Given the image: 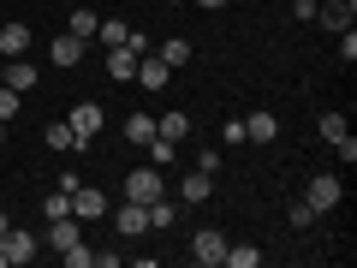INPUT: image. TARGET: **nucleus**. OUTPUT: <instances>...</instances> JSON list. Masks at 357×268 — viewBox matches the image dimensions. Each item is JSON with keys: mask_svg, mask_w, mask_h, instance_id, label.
I'll return each mask as SVG.
<instances>
[{"mask_svg": "<svg viewBox=\"0 0 357 268\" xmlns=\"http://www.w3.org/2000/svg\"><path fill=\"white\" fill-rule=\"evenodd\" d=\"M36 251H42L36 232H18V227L0 232V268H24V262H36Z\"/></svg>", "mask_w": 357, "mask_h": 268, "instance_id": "obj_1", "label": "nucleus"}, {"mask_svg": "<svg viewBox=\"0 0 357 268\" xmlns=\"http://www.w3.org/2000/svg\"><path fill=\"white\" fill-rule=\"evenodd\" d=\"M304 203L316 209V215H328V209H340L345 203V185L333 173H310V185H304Z\"/></svg>", "mask_w": 357, "mask_h": 268, "instance_id": "obj_2", "label": "nucleus"}, {"mask_svg": "<svg viewBox=\"0 0 357 268\" xmlns=\"http://www.w3.org/2000/svg\"><path fill=\"white\" fill-rule=\"evenodd\" d=\"M220 256H227V232L203 227V232L191 239V262H197V268H220Z\"/></svg>", "mask_w": 357, "mask_h": 268, "instance_id": "obj_3", "label": "nucleus"}, {"mask_svg": "<svg viewBox=\"0 0 357 268\" xmlns=\"http://www.w3.org/2000/svg\"><path fill=\"white\" fill-rule=\"evenodd\" d=\"M126 197L131 203H155V197H161V167H131L126 173Z\"/></svg>", "mask_w": 357, "mask_h": 268, "instance_id": "obj_4", "label": "nucleus"}, {"mask_svg": "<svg viewBox=\"0 0 357 268\" xmlns=\"http://www.w3.org/2000/svg\"><path fill=\"white\" fill-rule=\"evenodd\" d=\"M280 137V119L268 114V107H250V119H244V143H274Z\"/></svg>", "mask_w": 357, "mask_h": 268, "instance_id": "obj_5", "label": "nucleus"}, {"mask_svg": "<svg viewBox=\"0 0 357 268\" xmlns=\"http://www.w3.org/2000/svg\"><path fill=\"white\" fill-rule=\"evenodd\" d=\"M114 227L126 232V239H137V232H149V209H143V203H131V197H126V203L114 209Z\"/></svg>", "mask_w": 357, "mask_h": 268, "instance_id": "obj_6", "label": "nucleus"}, {"mask_svg": "<svg viewBox=\"0 0 357 268\" xmlns=\"http://www.w3.org/2000/svg\"><path fill=\"white\" fill-rule=\"evenodd\" d=\"M66 126H72L77 137L89 143V137H96V131H102V107H96V102H77L72 114H66Z\"/></svg>", "mask_w": 357, "mask_h": 268, "instance_id": "obj_7", "label": "nucleus"}, {"mask_svg": "<svg viewBox=\"0 0 357 268\" xmlns=\"http://www.w3.org/2000/svg\"><path fill=\"white\" fill-rule=\"evenodd\" d=\"M0 77H6V84H13L18 96H24V89H36V77H42V72L24 60V54H18V60H0Z\"/></svg>", "mask_w": 357, "mask_h": 268, "instance_id": "obj_8", "label": "nucleus"}, {"mask_svg": "<svg viewBox=\"0 0 357 268\" xmlns=\"http://www.w3.org/2000/svg\"><path fill=\"white\" fill-rule=\"evenodd\" d=\"M18 54H30V24H0V60H18Z\"/></svg>", "mask_w": 357, "mask_h": 268, "instance_id": "obj_9", "label": "nucleus"}, {"mask_svg": "<svg viewBox=\"0 0 357 268\" xmlns=\"http://www.w3.org/2000/svg\"><path fill=\"white\" fill-rule=\"evenodd\" d=\"M72 215H77V221H96V215H107V197L96 191V185H77V191H72Z\"/></svg>", "mask_w": 357, "mask_h": 268, "instance_id": "obj_10", "label": "nucleus"}, {"mask_svg": "<svg viewBox=\"0 0 357 268\" xmlns=\"http://www.w3.org/2000/svg\"><path fill=\"white\" fill-rule=\"evenodd\" d=\"M77 239H84V221H77V215L48 221V251H66V244H77Z\"/></svg>", "mask_w": 357, "mask_h": 268, "instance_id": "obj_11", "label": "nucleus"}, {"mask_svg": "<svg viewBox=\"0 0 357 268\" xmlns=\"http://www.w3.org/2000/svg\"><path fill=\"white\" fill-rule=\"evenodd\" d=\"M208 197H215V173H203V167H197V173H185L178 203H208Z\"/></svg>", "mask_w": 357, "mask_h": 268, "instance_id": "obj_12", "label": "nucleus"}, {"mask_svg": "<svg viewBox=\"0 0 357 268\" xmlns=\"http://www.w3.org/2000/svg\"><path fill=\"white\" fill-rule=\"evenodd\" d=\"M137 60H143V54L131 48V42H119V48H107V77H131V72H137Z\"/></svg>", "mask_w": 357, "mask_h": 268, "instance_id": "obj_13", "label": "nucleus"}, {"mask_svg": "<svg viewBox=\"0 0 357 268\" xmlns=\"http://www.w3.org/2000/svg\"><path fill=\"white\" fill-rule=\"evenodd\" d=\"M42 137H48V149H60V155H72V149H84V137H77V131L66 126V119H48V131H42Z\"/></svg>", "mask_w": 357, "mask_h": 268, "instance_id": "obj_14", "label": "nucleus"}, {"mask_svg": "<svg viewBox=\"0 0 357 268\" xmlns=\"http://www.w3.org/2000/svg\"><path fill=\"white\" fill-rule=\"evenodd\" d=\"M48 54H54V66H77V60H84V36H72V30H60Z\"/></svg>", "mask_w": 357, "mask_h": 268, "instance_id": "obj_15", "label": "nucleus"}, {"mask_svg": "<svg viewBox=\"0 0 357 268\" xmlns=\"http://www.w3.org/2000/svg\"><path fill=\"white\" fill-rule=\"evenodd\" d=\"M155 60H161V66H167V72H178V66L191 60V42H185V36H167V42H161V48H155Z\"/></svg>", "mask_w": 357, "mask_h": 268, "instance_id": "obj_16", "label": "nucleus"}, {"mask_svg": "<svg viewBox=\"0 0 357 268\" xmlns=\"http://www.w3.org/2000/svg\"><path fill=\"white\" fill-rule=\"evenodd\" d=\"M316 18L328 30H351V18H357V6H345V0H328V6H316Z\"/></svg>", "mask_w": 357, "mask_h": 268, "instance_id": "obj_17", "label": "nucleus"}, {"mask_svg": "<svg viewBox=\"0 0 357 268\" xmlns=\"http://www.w3.org/2000/svg\"><path fill=\"white\" fill-rule=\"evenodd\" d=\"M131 77H137L143 89H155V96H161V89H167V77H173V72H167L161 60H137V72H131Z\"/></svg>", "mask_w": 357, "mask_h": 268, "instance_id": "obj_18", "label": "nucleus"}, {"mask_svg": "<svg viewBox=\"0 0 357 268\" xmlns=\"http://www.w3.org/2000/svg\"><path fill=\"white\" fill-rule=\"evenodd\" d=\"M185 131H191V119L178 114V107H173V114H161V119H155V137H167V143H178Z\"/></svg>", "mask_w": 357, "mask_h": 268, "instance_id": "obj_19", "label": "nucleus"}, {"mask_svg": "<svg viewBox=\"0 0 357 268\" xmlns=\"http://www.w3.org/2000/svg\"><path fill=\"white\" fill-rule=\"evenodd\" d=\"M143 209H149V227H155V232H161V227H173V221H178V203H167V191L155 197V203H143Z\"/></svg>", "mask_w": 357, "mask_h": 268, "instance_id": "obj_20", "label": "nucleus"}, {"mask_svg": "<svg viewBox=\"0 0 357 268\" xmlns=\"http://www.w3.org/2000/svg\"><path fill=\"white\" fill-rule=\"evenodd\" d=\"M96 24H102V13H89V6H77V13L66 18V30H72V36H84V42L96 36Z\"/></svg>", "mask_w": 357, "mask_h": 268, "instance_id": "obj_21", "label": "nucleus"}, {"mask_svg": "<svg viewBox=\"0 0 357 268\" xmlns=\"http://www.w3.org/2000/svg\"><path fill=\"white\" fill-rule=\"evenodd\" d=\"M220 262H227V268H256V262H262V251H256V244H227Z\"/></svg>", "mask_w": 357, "mask_h": 268, "instance_id": "obj_22", "label": "nucleus"}, {"mask_svg": "<svg viewBox=\"0 0 357 268\" xmlns=\"http://www.w3.org/2000/svg\"><path fill=\"white\" fill-rule=\"evenodd\" d=\"M126 137H131V143H149V137H155V114H131V119H126Z\"/></svg>", "mask_w": 357, "mask_h": 268, "instance_id": "obj_23", "label": "nucleus"}, {"mask_svg": "<svg viewBox=\"0 0 357 268\" xmlns=\"http://www.w3.org/2000/svg\"><path fill=\"white\" fill-rule=\"evenodd\" d=\"M316 131H321V137H328V143H340V137H345V131H351V126H345V114H333V107H328V114L316 119Z\"/></svg>", "mask_w": 357, "mask_h": 268, "instance_id": "obj_24", "label": "nucleus"}, {"mask_svg": "<svg viewBox=\"0 0 357 268\" xmlns=\"http://www.w3.org/2000/svg\"><path fill=\"white\" fill-rule=\"evenodd\" d=\"M60 256H66V268H96V251H89L84 239H77V244H66Z\"/></svg>", "mask_w": 357, "mask_h": 268, "instance_id": "obj_25", "label": "nucleus"}, {"mask_svg": "<svg viewBox=\"0 0 357 268\" xmlns=\"http://www.w3.org/2000/svg\"><path fill=\"white\" fill-rule=\"evenodd\" d=\"M286 221H292V227H298V232H310V227H316V209H310V203H304V197H298V203H292V209H286Z\"/></svg>", "mask_w": 357, "mask_h": 268, "instance_id": "obj_26", "label": "nucleus"}, {"mask_svg": "<svg viewBox=\"0 0 357 268\" xmlns=\"http://www.w3.org/2000/svg\"><path fill=\"white\" fill-rule=\"evenodd\" d=\"M96 36H102L107 48H119V42H126V24H119V18H102V24H96Z\"/></svg>", "mask_w": 357, "mask_h": 268, "instance_id": "obj_27", "label": "nucleus"}, {"mask_svg": "<svg viewBox=\"0 0 357 268\" xmlns=\"http://www.w3.org/2000/svg\"><path fill=\"white\" fill-rule=\"evenodd\" d=\"M42 215H48V221H60V215H72V197H66V191H54L48 203H42Z\"/></svg>", "mask_w": 357, "mask_h": 268, "instance_id": "obj_28", "label": "nucleus"}, {"mask_svg": "<svg viewBox=\"0 0 357 268\" xmlns=\"http://www.w3.org/2000/svg\"><path fill=\"white\" fill-rule=\"evenodd\" d=\"M0 119H18V89L0 84Z\"/></svg>", "mask_w": 357, "mask_h": 268, "instance_id": "obj_29", "label": "nucleus"}, {"mask_svg": "<svg viewBox=\"0 0 357 268\" xmlns=\"http://www.w3.org/2000/svg\"><path fill=\"white\" fill-rule=\"evenodd\" d=\"M340 60H345V66L357 60V30H340Z\"/></svg>", "mask_w": 357, "mask_h": 268, "instance_id": "obj_30", "label": "nucleus"}, {"mask_svg": "<svg viewBox=\"0 0 357 268\" xmlns=\"http://www.w3.org/2000/svg\"><path fill=\"white\" fill-rule=\"evenodd\" d=\"M316 6H321V0H292V13L304 18V24H310V18H316Z\"/></svg>", "mask_w": 357, "mask_h": 268, "instance_id": "obj_31", "label": "nucleus"}, {"mask_svg": "<svg viewBox=\"0 0 357 268\" xmlns=\"http://www.w3.org/2000/svg\"><path fill=\"white\" fill-rule=\"evenodd\" d=\"M191 6H203V13H220V6H227V0H191Z\"/></svg>", "mask_w": 357, "mask_h": 268, "instance_id": "obj_32", "label": "nucleus"}, {"mask_svg": "<svg viewBox=\"0 0 357 268\" xmlns=\"http://www.w3.org/2000/svg\"><path fill=\"white\" fill-rule=\"evenodd\" d=\"M6 227H13V221H6V209H0V232H6Z\"/></svg>", "mask_w": 357, "mask_h": 268, "instance_id": "obj_33", "label": "nucleus"}, {"mask_svg": "<svg viewBox=\"0 0 357 268\" xmlns=\"http://www.w3.org/2000/svg\"><path fill=\"white\" fill-rule=\"evenodd\" d=\"M0 149H6V119H0Z\"/></svg>", "mask_w": 357, "mask_h": 268, "instance_id": "obj_34", "label": "nucleus"}, {"mask_svg": "<svg viewBox=\"0 0 357 268\" xmlns=\"http://www.w3.org/2000/svg\"><path fill=\"white\" fill-rule=\"evenodd\" d=\"M321 6H328V0H321ZM345 6H357V0H345Z\"/></svg>", "mask_w": 357, "mask_h": 268, "instance_id": "obj_35", "label": "nucleus"}, {"mask_svg": "<svg viewBox=\"0 0 357 268\" xmlns=\"http://www.w3.org/2000/svg\"><path fill=\"white\" fill-rule=\"evenodd\" d=\"M173 6H185V0H173Z\"/></svg>", "mask_w": 357, "mask_h": 268, "instance_id": "obj_36", "label": "nucleus"}, {"mask_svg": "<svg viewBox=\"0 0 357 268\" xmlns=\"http://www.w3.org/2000/svg\"><path fill=\"white\" fill-rule=\"evenodd\" d=\"M0 84H6V77H0Z\"/></svg>", "mask_w": 357, "mask_h": 268, "instance_id": "obj_37", "label": "nucleus"}]
</instances>
